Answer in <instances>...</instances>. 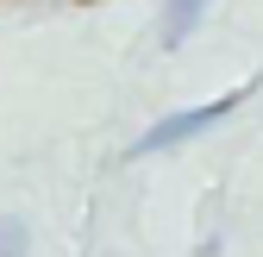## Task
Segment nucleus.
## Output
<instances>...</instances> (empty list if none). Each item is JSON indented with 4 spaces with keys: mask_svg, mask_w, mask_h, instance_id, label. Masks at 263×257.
Wrapping results in <instances>:
<instances>
[{
    "mask_svg": "<svg viewBox=\"0 0 263 257\" xmlns=\"http://www.w3.org/2000/svg\"><path fill=\"white\" fill-rule=\"evenodd\" d=\"M238 101H245V88H232V94H213L207 107H182V113H170V119H157L151 132L132 144V157H144V151H170V144H182V138H201V132H213V125L232 113Z\"/></svg>",
    "mask_w": 263,
    "mask_h": 257,
    "instance_id": "1",
    "label": "nucleus"
},
{
    "mask_svg": "<svg viewBox=\"0 0 263 257\" xmlns=\"http://www.w3.org/2000/svg\"><path fill=\"white\" fill-rule=\"evenodd\" d=\"M207 7H213V0H163V25H157V38H163V50H176V44H188V38H194V25L207 19Z\"/></svg>",
    "mask_w": 263,
    "mask_h": 257,
    "instance_id": "2",
    "label": "nucleus"
},
{
    "mask_svg": "<svg viewBox=\"0 0 263 257\" xmlns=\"http://www.w3.org/2000/svg\"><path fill=\"white\" fill-rule=\"evenodd\" d=\"M25 245H31V238H25V226H19V219H0V257H31Z\"/></svg>",
    "mask_w": 263,
    "mask_h": 257,
    "instance_id": "3",
    "label": "nucleus"
}]
</instances>
